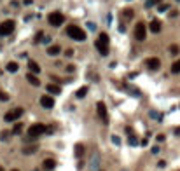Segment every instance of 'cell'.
<instances>
[{"instance_id":"obj_5","label":"cell","mask_w":180,"mask_h":171,"mask_svg":"<svg viewBox=\"0 0 180 171\" xmlns=\"http://www.w3.org/2000/svg\"><path fill=\"white\" fill-rule=\"evenodd\" d=\"M23 108H14V110H10V112H7L5 115H4V121L5 122H14V121H18L21 115H23Z\"/></svg>"},{"instance_id":"obj_23","label":"cell","mask_w":180,"mask_h":171,"mask_svg":"<svg viewBox=\"0 0 180 171\" xmlns=\"http://www.w3.org/2000/svg\"><path fill=\"white\" fill-rule=\"evenodd\" d=\"M178 46H177V44H171V46H170V52H171V54H173V56H177V54H178Z\"/></svg>"},{"instance_id":"obj_11","label":"cell","mask_w":180,"mask_h":171,"mask_svg":"<svg viewBox=\"0 0 180 171\" xmlns=\"http://www.w3.org/2000/svg\"><path fill=\"white\" fill-rule=\"evenodd\" d=\"M42 168L46 171H52L56 168V162H54V159H46V161L42 162Z\"/></svg>"},{"instance_id":"obj_36","label":"cell","mask_w":180,"mask_h":171,"mask_svg":"<svg viewBox=\"0 0 180 171\" xmlns=\"http://www.w3.org/2000/svg\"><path fill=\"white\" fill-rule=\"evenodd\" d=\"M177 14H178V12H177V10H171V12H170V18H175V16H177Z\"/></svg>"},{"instance_id":"obj_22","label":"cell","mask_w":180,"mask_h":171,"mask_svg":"<svg viewBox=\"0 0 180 171\" xmlns=\"http://www.w3.org/2000/svg\"><path fill=\"white\" fill-rule=\"evenodd\" d=\"M122 16H124V19H131V18H133V10H131V9H124V10H122Z\"/></svg>"},{"instance_id":"obj_32","label":"cell","mask_w":180,"mask_h":171,"mask_svg":"<svg viewBox=\"0 0 180 171\" xmlns=\"http://www.w3.org/2000/svg\"><path fill=\"white\" fill-rule=\"evenodd\" d=\"M0 138H2V140H7V138H9V133H7V131H4V133L0 134Z\"/></svg>"},{"instance_id":"obj_7","label":"cell","mask_w":180,"mask_h":171,"mask_svg":"<svg viewBox=\"0 0 180 171\" xmlns=\"http://www.w3.org/2000/svg\"><path fill=\"white\" fill-rule=\"evenodd\" d=\"M145 35H147L145 25L143 23H136V26H135V39L142 42V40H145Z\"/></svg>"},{"instance_id":"obj_13","label":"cell","mask_w":180,"mask_h":171,"mask_svg":"<svg viewBox=\"0 0 180 171\" xmlns=\"http://www.w3.org/2000/svg\"><path fill=\"white\" fill-rule=\"evenodd\" d=\"M46 91H47V93H52V94H60V93H61L60 86H56V84H52V82L46 86Z\"/></svg>"},{"instance_id":"obj_8","label":"cell","mask_w":180,"mask_h":171,"mask_svg":"<svg viewBox=\"0 0 180 171\" xmlns=\"http://www.w3.org/2000/svg\"><path fill=\"white\" fill-rule=\"evenodd\" d=\"M96 112H98V115H100V119L103 122L109 121V115H107V107H105V103H103V101H98V103H96Z\"/></svg>"},{"instance_id":"obj_38","label":"cell","mask_w":180,"mask_h":171,"mask_svg":"<svg viewBox=\"0 0 180 171\" xmlns=\"http://www.w3.org/2000/svg\"><path fill=\"white\" fill-rule=\"evenodd\" d=\"M74 54V49H67V56H72Z\"/></svg>"},{"instance_id":"obj_3","label":"cell","mask_w":180,"mask_h":171,"mask_svg":"<svg viewBox=\"0 0 180 171\" xmlns=\"http://www.w3.org/2000/svg\"><path fill=\"white\" fill-rule=\"evenodd\" d=\"M14 21L12 19H7L4 21V23H0V37H5V35H10L12 31H14Z\"/></svg>"},{"instance_id":"obj_26","label":"cell","mask_w":180,"mask_h":171,"mask_svg":"<svg viewBox=\"0 0 180 171\" xmlns=\"http://www.w3.org/2000/svg\"><path fill=\"white\" fill-rule=\"evenodd\" d=\"M128 141H130V145H133V147H135V145H138V140L135 138V134H130V138H128Z\"/></svg>"},{"instance_id":"obj_21","label":"cell","mask_w":180,"mask_h":171,"mask_svg":"<svg viewBox=\"0 0 180 171\" xmlns=\"http://www.w3.org/2000/svg\"><path fill=\"white\" fill-rule=\"evenodd\" d=\"M171 72H173V73H180V60L175 61V63L171 65Z\"/></svg>"},{"instance_id":"obj_37","label":"cell","mask_w":180,"mask_h":171,"mask_svg":"<svg viewBox=\"0 0 180 171\" xmlns=\"http://www.w3.org/2000/svg\"><path fill=\"white\" fill-rule=\"evenodd\" d=\"M159 152V147H152V154H158Z\"/></svg>"},{"instance_id":"obj_17","label":"cell","mask_w":180,"mask_h":171,"mask_svg":"<svg viewBox=\"0 0 180 171\" xmlns=\"http://www.w3.org/2000/svg\"><path fill=\"white\" fill-rule=\"evenodd\" d=\"M60 46H49V47H47V54H49V56H58V54H60Z\"/></svg>"},{"instance_id":"obj_9","label":"cell","mask_w":180,"mask_h":171,"mask_svg":"<svg viewBox=\"0 0 180 171\" xmlns=\"http://www.w3.org/2000/svg\"><path fill=\"white\" fill-rule=\"evenodd\" d=\"M40 105H42L44 108H52V107H54V100H52V96H47V94L40 96Z\"/></svg>"},{"instance_id":"obj_39","label":"cell","mask_w":180,"mask_h":171,"mask_svg":"<svg viewBox=\"0 0 180 171\" xmlns=\"http://www.w3.org/2000/svg\"><path fill=\"white\" fill-rule=\"evenodd\" d=\"M0 171H4V168H2V166H0Z\"/></svg>"},{"instance_id":"obj_14","label":"cell","mask_w":180,"mask_h":171,"mask_svg":"<svg viewBox=\"0 0 180 171\" xmlns=\"http://www.w3.org/2000/svg\"><path fill=\"white\" fill-rule=\"evenodd\" d=\"M150 31H152V33H159V31H161V23L158 19L150 21Z\"/></svg>"},{"instance_id":"obj_31","label":"cell","mask_w":180,"mask_h":171,"mask_svg":"<svg viewBox=\"0 0 180 171\" xmlns=\"http://www.w3.org/2000/svg\"><path fill=\"white\" fill-rule=\"evenodd\" d=\"M112 141H114L116 145H121V138H119V136H116V134L112 136Z\"/></svg>"},{"instance_id":"obj_42","label":"cell","mask_w":180,"mask_h":171,"mask_svg":"<svg viewBox=\"0 0 180 171\" xmlns=\"http://www.w3.org/2000/svg\"><path fill=\"white\" fill-rule=\"evenodd\" d=\"M124 171H126V170H124Z\"/></svg>"},{"instance_id":"obj_19","label":"cell","mask_w":180,"mask_h":171,"mask_svg":"<svg viewBox=\"0 0 180 171\" xmlns=\"http://www.w3.org/2000/svg\"><path fill=\"white\" fill-rule=\"evenodd\" d=\"M75 157H77V159H79V157H82V154H84V147H82V145H80V143H77V145H75Z\"/></svg>"},{"instance_id":"obj_10","label":"cell","mask_w":180,"mask_h":171,"mask_svg":"<svg viewBox=\"0 0 180 171\" xmlns=\"http://www.w3.org/2000/svg\"><path fill=\"white\" fill-rule=\"evenodd\" d=\"M147 66H149V70H159V66H161L159 58H149L147 60Z\"/></svg>"},{"instance_id":"obj_20","label":"cell","mask_w":180,"mask_h":171,"mask_svg":"<svg viewBox=\"0 0 180 171\" xmlns=\"http://www.w3.org/2000/svg\"><path fill=\"white\" fill-rule=\"evenodd\" d=\"M86 94H88V87H86V86H84V87H80V89H77V93H75V96H77V98H84Z\"/></svg>"},{"instance_id":"obj_28","label":"cell","mask_w":180,"mask_h":171,"mask_svg":"<svg viewBox=\"0 0 180 171\" xmlns=\"http://www.w3.org/2000/svg\"><path fill=\"white\" fill-rule=\"evenodd\" d=\"M158 2H159V0H147V2H145V7L149 9V7H152V5H154V4H158Z\"/></svg>"},{"instance_id":"obj_27","label":"cell","mask_w":180,"mask_h":171,"mask_svg":"<svg viewBox=\"0 0 180 171\" xmlns=\"http://www.w3.org/2000/svg\"><path fill=\"white\" fill-rule=\"evenodd\" d=\"M7 100H9V94L4 93V91H0V101H7Z\"/></svg>"},{"instance_id":"obj_18","label":"cell","mask_w":180,"mask_h":171,"mask_svg":"<svg viewBox=\"0 0 180 171\" xmlns=\"http://www.w3.org/2000/svg\"><path fill=\"white\" fill-rule=\"evenodd\" d=\"M26 81L30 82L32 86H40V81L37 79V75H33V73H28L26 75Z\"/></svg>"},{"instance_id":"obj_41","label":"cell","mask_w":180,"mask_h":171,"mask_svg":"<svg viewBox=\"0 0 180 171\" xmlns=\"http://www.w3.org/2000/svg\"><path fill=\"white\" fill-rule=\"evenodd\" d=\"M0 73H2V70H0Z\"/></svg>"},{"instance_id":"obj_15","label":"cell","mask_w":180,"mask_h":171,"mask_svg":"<svg viewBox=\"0 0 180 171\" xmlns=\"http://www.w3.org/2000/svg\"><path fill=\"white\" fill-rule=\"evenodd\" d=\"M28 68H30V73H33V75H37L40 72V66L35 63V61H28Z\"/></svg>"},{"instance_id":"obj_35","label":"cell","mask_w":180,"mask_h":171,"mask_svg":"<svg viewBox=\"0 0 180 171\" xmlns=\"http://www.w3.org/2000/svg\"><path fill=\"white\" fill-rule=\"evenodd\" d=\"M158 166H159V168H164V166H166V162H164V161H159V162H158Z\"/></svg>"},{"instance_id":"obj_2","label":"cell","mask_w":180,"mask_h":171,"mask_svg":"<svg viewBox=\"0 0 180 171\" xmlns=\"http://www.w3.org/2000/svg\"><path fill=\"white\" fill-rule=\"evenodd\" d=\"M67 35L68 37H72L74 40H86V31L84 30H80L79 26H75V25H70V26H67Z\"/></svg>"},{"instance_id":"obj_33","label":"cell","mask_w":180,"mask_h":171,"mask_svg":"<svg viewBox=\"0 0 180 171\" xmlns=\"http://www.w3.org/2000/svg\"><path fill=\"white\" fill-rule=\"evenodd\" d=\"M156 140L159 141V143H161V141H164V134H158V138H156Z\"/></svg>"},{"instance_id":"obj_25","label":"cell","mask_w":180,"mask_h":171,"mask_svg":"<svg viewBox=\"0 0 180 171\" xmlns=\"http://www.w3.org/2000/svg\"><path fill=\"white\" fill-rule=\"evenodd\" d=\"M33 152H37V145H33V147H26V149H23V154H33Z\"/></svg>"},{"instance_id":"obj_1","label":"cell","mask_w":180,"mask_h":171,"mask_svg":"<svg viewBox=\"0 0 180 171\" xmlns=\"http://www.w3.org/2000/svg\"><path fill=\"white\" fill-rule=\"evenodd\" d=\"M94 47L100 51L101 56H107L109 54V35L107 33H100L98 40L94 42Z\"/></svg>"},{"instance_id":"obj_16","label":"cell","mask_w":180,"mask_h":171,"mask_svg":"<svg viewBox=\"0 0 180 171\" xmlns=\"http://www.w3.org/2000/svg\"><path fill=\"white\" fill-rule=\"evenodd\" d=\"M7 72H10V73H16V72L20 70V65L16 63V61H10V63H7Z\"/></svg>"},{"instance_id":"obj_40","label":"cell","mask_w":180,"mask_h":171,"mask_svg":"<svg viewBox=\"0 0 180 171\" xmlns=\"http://www.w3.org/2000/svg\"><path fill=\"white\" fill-rule=\"evenodd\" d=\"M10 171H20V170H10Z\"/></svg>"},{"instance_id":"obj_6","label":"cell","mask_w":180,"mask_h":171,"mask_svg":"<svg viewBox=\"0 0 180 171\" xmlns=\"http://www.w3.org/2000/svg\"><path fill=\"white\" fill-rule=\"evenodd\" d=\"M44 133H46V126H44V124H32L30 128H28V134H30L32 138L40 136V134H44Z\"/></svg>"},{"instance_id":"obj_29","label":"cell","mask_w":180,"mask_h":171,"mask_svg":"<svg viewBox=\"0 0 180 171\" xmlns=\"http://www.w3.org/2000/svg\"><path fill=\"white\" fill-rule=\"evenodd\" d=\"M168 9H170V5H168V4H164V5L161 4V5H159V9H158V10H159V12H164V10H168Z\"/></svg>"},{"instance_id":"obj_4","label":"cell","mask_w":180,"mask_h":171,"mask_svg":"<svg viewBox=\"0 0 180 171\" xmlns=\"http://www.w3.org/2000/svg\"><path fill=\"white\" fill-rule=\"evenodd\" d=\"M47 21H49V25H52V26H61L65 23V16L61 12H51L49 16H47Z\"/></svg>"},{"instance_id":"obj_24","label":"cell","mask_w":180,"mask_h":171,"mask_svg":"<svg viewBox=\"0 0 180 171\" xmlns=\"http://www.w3.org/2000/svg\"><path fill=\"white\" fill-rule=\"evenodd\" d=\"M21 129H23V124H21V122H18V124L14 126V129H12V134H20Z\"/></svg>"},{"instance_id":"obj_30","label":"cell","mask_w":180,"mask_h":171,"mask_svg":"<svg viewBox=\"0 0 180 171\" xmlns=\"http://www.w3.org/2000/svg\"><path fill=\"white\" fill-rule=\"evenodd\" d=\"M150 117H154V119H158V121L161 119V115H159V114H158L156 110H150Z\"/></svg>"},{"instance_id":"obj_34","label":"cell","mask_w":180,"mask_h":171,"mask_svg":"<svg viewBox=\"0 0 180 171\" xmlns=\"http://www.w3.org/2000/svg\"><path fill=\"white\" fill-rule=\"evenodd\" d=\"M119 31L124 33V31H126V25H119Z\"/></svg>"},{"instance_id":"obj_12","label":"cell","mask_w":180,"mask_h":171,"mask_svg":"<svg viewBox=\"0 0 180 171\" xmlns=\"http://www.w3.org/2000/svg\"><path fill=\"white\" fill-rule=\"evenodd\" d=\"M98 164H100V154L93 152V155H91V170H96Z\"/></svg>"}]
</instances>
